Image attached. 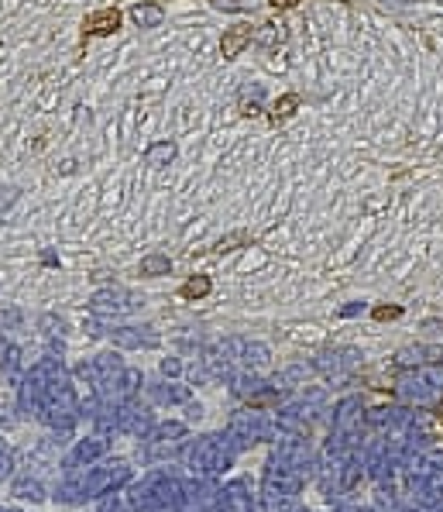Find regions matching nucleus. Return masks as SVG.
<instances>
[{"mask_svg": "<svg viewBox=\"0 0 443 512\" xmlns=\"http://www.w3.org/2000/svg\"><path fill=\"white\" fill-rule=\"evenodd\" d=\"M299 0H272V7H296Z\"/></svg>", "mask_w": 443, "mask_h": 512, "instance_id": "nucleus-13", "label": "nucleus"}, {"mask_svg": "<svg viewBox=\"0 0 443 512\" xmlns=\"http://www.w3.org/2000/svg\"><path fill=\"white\" fill-rule=\"evenodd\" d=\"M148 165H168L172 158H175V145L172 141H159V145H152L148 148Z\"/></svg>", "mask_w": 443, "mask_h": 512, "instance_id": "nucleus-8", "label": "nucleus"}, {"mask_svg": "<svg viewBox=\"0 0 443 512\" xmlns=\"http://www.w3.org/2000/svg\"><path fill=\"white\" fill-rule=\"evenodd\" d=\"M107 450H110V443L103 440V436H89V440H76V447L69 450V457L62 461V468L66 471H76V468H93L100 457H107Z\"/></svg>", "mask_w": 443, "mask_h": 512, "instance_id": "nucleus-3", "label": "nucleus"}, {"mask_svg": "<svg viewBox=\"0 0 443 512\" xmlns=\"http://www.w3.org/2000/svg\"><path fill=\"white\" fill-rule=\"evenodd\" d=\"M168 258L165 255H152V258H145L141 262V276H168Z\"/></svg>", "mask_w": 443, "mask_h": 512, "instance_id": "nucleus-10", "label": "nucleus"}, {"mask_svg": "<svg viewBox=\"0 0 443 512\" xmlns=\"http://www.w3.org/2000/svg\"><path fill=\"white\" fill-rule=\"evenodd\" d=\"M0 512H17V509H0Z\"/></svg>", "mask_w": 443, "mask_h": 512, "instance_id": "nucleus-14", "label": "nucleus"}, {"mask_svg": "<svg viewBox=\"0 0 443 512\" xmlns=\"http://www.w3.org/2000/svg\"><path fill=\"white\" fill-rule=\"evenodd\" d=\"M138 512H141V509H138Z\"/></svg>", "mask_w": 443, "mask_h": 512, "instance_id": "nucleus-15", "label": "nucleus"}, {"mask_svg": "<svg viewBox=\"0 0 443 512\" xmlns=\"http://www.w3.org/2000/svg\"><path fill=\"white\" fill-rule=\"evenodd\" d=\"M131 17H134L141 28H152V24H159L161 21V7H155V3H148V7H134Z\"/></svg>", "mask_w": 443, "mask_h": 512, "instance_id": "nucleus-9", "label": "nucleus"}, {"mask_svg": "<svg viewBox=\"0 0 443 512\" xmlns=\"http://www.w3.org/2000/svg\"><path fill=\"white\" fill-rule=\"evenodd\" d=\"M10 492H14L17 499H28V502H41V499H45V485H41L38 478H17V481L10 485Z\"/></svg>", "mask_w": 443, "mask_h": 512, "instance_id": "nucleus-7", "label": "nucleus"}, {"mask_svg": "<svg viewBox=\"0 0 443 512\" xmlns=\"http://www.w3.org/2000/svg\"><path fill=\"white\" fill-rule=\"evenodd\" d=\"M121 28V14L114 7H103V10H93L86 21H82V35L86 38H107Z\"/></svg>", "mask_w": 443, "mask_h": 512, "instance_id": "nucleus-4", "label": "nucleus"}, {"mask_svg": "<svg viewBox=\"0 0 443 512\" xmlns=\"http://www.w3.org/2000/svg\"><path fill=\"white\" fill-rule=\"evenodd\" d=\"M251 38H254L251 24H234V28H227V31H224V38H220V55H224V59L241 55L244 45H251Z\"/></svg>", "mask_w": 443, "mask_h": 512, "instance_id": "nucleus-5", "label": "nucleus"}, {"mask_svg": "<svg viewBox=\"0 0 443 512\" xmlns=\"http://www.w3.org/2000/svg\"><path fill=\"white\" fill-rule=\"evenodd\" d=\"M206 292H210V278H189V282H186V285H182V296H186V299H200V296H206Z\"/></svg>", "mask_w": 443, "mask_h": 512, "instance_id": "nucleus-12", "label": "nucleus"}, {"mask_svg": "<svg viewBox=\"0 0 443 512\" xmlns=\"http://www.w3.org/2000/svg\"><path fill=\"white\" fill-rule=\"evenodd\" d=\"M299 107V97L296 93H289V97H282L279 104H275V111H272V120H285V118H292V111Z\"/></svg>", "mask_w": 443, "mask_h": 512, "instance_id": "nucleus-11", "label": "nucleus"}, {"mask_svg": "<svg viewBox=\"0 0 443 512\" xmlns=\"http://www.w3.org/2000/svg\"><path fill=\"white\" fill-rule=\"evenodd\" d=\"M220 512H251L247 495H244V481H231L227 488H220Z\"/></svg>", "mask_w": 443, "mask_h": 512, "instance_id": "nucleus-6", "label": "nucleus"}, {"mask_svg": "<svg viewBox=\"0 0 443 512\" xmlns=\"http://www.w3.org/2000/svg\"><path fill=\"white\" fill-rule=\"evenodd\" d=\"M182 461L193 474H203V478H213V474H224L234 461V447L217 434H203L196 436L193 443L182 447Z\"/></svg>", "mask_w": 443, "mask_h": 512, "instance_id": "nucleus-2", "label": "nucleus"}, {"mask_svg": "<svg viewBox=\"0 0 443 512\" xmlns=\"http://www.w3.org/2000/svg\"><path fill=\"white\" fill-rule=\"evenodd\" d=\"M131 506L141 512H179L182 509V481L168 471H152L131 492Z\"/></svg>", "mask_w": 443, "mask_h": 512, "instance_id": "nucleus-1", "label": "nucleus"}]
</instances>
